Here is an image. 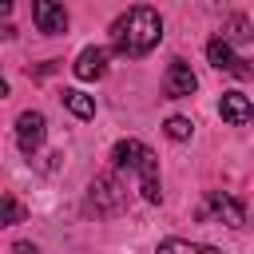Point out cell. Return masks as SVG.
<instances>
[{"label": "cell", "instance_id": "cell-1", "mask_svg": "<svg viewBox=\"0 0 254 254\" xmlns=\"http://www.w3.org/2000/svg\"><path fill=\"white\" fill-rule=\"evenodd\" d=\"M111 40H115V52H119V56L139 60V56H147V52L163 40V20H159V12L147 8V4L127 8V12L111 24Z\"/></svg>", "mask_w": 254, "mask_h": 254}, {"label": "cell", "instance_id": "cell-2", "mask_svg": "<svg viewBox=\"0 0 254 254\" xmlns=\"http://www.w3.org/2000/svg\"><path fill=\"white\" fill-rule=\"evenodd\" d=\"M111 163H115L119 171H135V175H139V190H143L147 202H159V198H163V190H159V159H155V151H151L147 143H139V139H119L115 151H111Z\"/></svg>", "mask_w": 254, "mask_h": 254}, {"label": "cell", "instance_id": "cell-3", "mask_svg": "<svg viewBox=\"0 0 254 254\" xmlns=\"http://www.w3.org/2000/svg\"><path fill=\"white\" fill-rule=\"evenodd\" d=\"M206 60H210L218 71H226V75H238V79H254V64H250V60H242V56H234L230 40H222V36H214V40L206 44Z\"/></svg>", "mask_w": 254, "mask_h": 254}, {"label": "cell", "instance_id": "cell-4", "mask_svg": "<svg viewBox=\"0 0 254 254\" xmlns=\"http://www.w3.org/2000/svg\"><path fill=\"white\" fill-rule=\"evenodd\" d=\"M123 183L107 171V175H95V183H91V206H95V214H119L123 210Z\"/></svg>", "mask_w": 254, "mask_h": 254}, {"label": "cell", "instance_id": "cell-5", "mask_svg": "<svg viewBox=\"0 0 254 254\" xmlns=\"http://www.w3.org/2000/svg\"><path fill=\"white\" fill-rule=\"evenodd\" d=\"M194 87H198V75L190 71V64L175 60V64L167 67V79H163V91H167V99H183V95H194Z\"/></svg>", "mask_w": 254, "mask_h": 254}, {"label": "cell", "instance_id": "cell-6", "mask_svg": "<svg viewBox=\"0 0 254 254\" xmlns=\"http://www.w3.org/2000/svg\"><path fill=\"white\" fill-rule=\"evenodd\" d=\"M16 143H20L24 155H36L40 151V143H44V115L40 111H24L16 119Z\"/></svg>", "mask_w": 254, "mask_h": 254}, {"label": "cell", "instance_id": "cell-7", "mask_svg": "<svg viewBox=\"0 0 254 254\" xmlns=\"http://www.w3.org/2000/svg\"><path fill=\"white\" fill-rule=\"evenodd\" d=\"M32 16H36V28L48 32V36L67 32V12H64V4H56V0H36V4H32Z\"/></svg>", "mask_w": 254, "mask_h": 254}, {"label": "cell", "instance_id": "cell-8", "mask_svg": "<svg viewBox=\"0 0 254 254\" xmlns=\"http://www.w3.org/2000/svg\"><path fill=\"white\" fill-rule=\"evenodd\" d=\"M206 206H210V210H214V218H218V222H226V226H242V222H246L242 202H238L234 194H226V190H210V194H206Z\"/></svg>", "mask_w": 254, "mask_h": 254}, {"label": "cell", "instance_id": "cell-9", "mask_svg": "<svg viewBox=\"0 0 254 254\" xmlns=\"http://www.w3.org/2000/svg\"><path fill=\"white\" fill-rule=\"evenodd\" d=\"M218 115H222L230 127H242V123L254 119V107H250V99H246L242 91H226V95L218 99Z\"/></svg>", "mask_w": 254, "mask_h": 254}, {"label": "cell", "instance_id": "cell-10", "mask_svg": "<svg viewBox=\"0 0 254 254\" xmlns=\"http://www.w3.org/2000/svg\"><path fill=\"white\" fill-rule=\"evenodd\" d=\"M71 71H75V79H99L107 71V48H83L75 56Z\"/></svg>", "mask_w": 254, "mask_h": 254}, {"label": "cell", "instance_id": "cell-11", "mask_svg": "<svg viewBox=\"0 0 254 254\" xmlns=\"http://www.w3.org/2000/svg\"><path fill=\"white\" fill-rule=\"evenodd\" d=\"M60 99H64V107H67L75 119H91V115H95V99H91V95H83V91H71V87H67Z\"/></svg>", "mask_w": 254, "mask_h": 254}, {"label": "cell", "instance_id": "cell-12", "mask_svg": "<svg viewBox=\"0 0 254 254\" xmlns=\"http://www.w3.org/2000/svg\"><path fill=\"white\" fill-rule=\"evenodd\" d=\"M155 254H222V250L202 246V242H187V238H167V242H159Z\"/></svg>", "mask_w": 254, "mask_h": 254}, {"label": "cell", "instance_id": "cell-13", "mask_svg": "<svg viewBox=\"0 0 254 254\" xmlns=\"http://www.w3.org/2000/svg\"><path fill=\"white\" fill-rule=\"evenodd\" d=\"M163 131L175 139V143H183V139H190V131H194V123L187 119V115H171L167 123H163Z\"/></svg>", "mask_w": 254, "mask_h": 254}, {"label": "cell", "instance_id": "cell-14", "mask_svg": "<svg viewBox=\"0 0 254 254\" xmlns=\"http://www.w3.org/2000/svg\"><path fill=\"white\" fill-rule=\"evenodd\" d=\"M20 218H24V206L12 194H4V222H20Z\"/></svg>", "mask_w": 254, "mask_h": 254}, {"label": "cell", "instance_id": "cell-15", "mask_svg": "<svg viewBox=\"0 0 254 254\" xmlns=\"http://www.w3.org/2000/svg\"><path fill=\"white\" fill-rule=\"evenodd\" d=\"M250 36H254V32H250L246 20H230V40H250ZM222 40H226V36H222Z\"/></svg>", "mask_w": 254, "mask_h": 254}, {"label": "cell", "instance_id": "cell-16", "mask_svg": "<svg viewBox=\"0 0 254 254\" xmlns=\"http://www.w3.org/2000/svg\"><path fill=\"white\" fill-rule=\"evenodd\" d=\"M12 250H16V254H36V246H28V242H16Z\"/></svg>", "mask_w": 254, "mask_h": 254}]
</instances>
